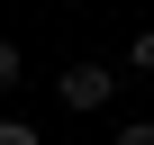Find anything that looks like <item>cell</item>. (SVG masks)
I'll return each mask as SVG.
<instances>
[{
	"instance_id": "obj_1",
	"label": "cell",
	"mask_w": 154,
	"mask_h": 145,
	"mask_svg": "<svg viewBox=\"0 0 154 145\" xmlns=\"http://www.w3.org/2000/svg\"><path fill=\"white\" fill-rule=\"evenodd\" d=\"M54 100L91 118V109H109V100H118V72H109V63H63V72H54Z\"/></svg>"
},
{
	"instance_id": "obj_2",
	"label": "cell",
	"mask_w": 154,
	"mask_h": 145,
	"mask_svg": "<svg viewBox=\"0 0 154 145\" xmlns=\"http://www.w3.org/2000/svg\"><path fill=\"white\" fill-rule=\"evenodd\" d=\"M18 82H27V63H18V45H9V36H0V100H9Z\"/></svg>"
},
{
	"instance_id": "obj_3",
	"label": "cell",
	"mask_w": 154,
	"mask_h": 145,
	"mask_svg": "<svg viewBox=\"0 0 154 145\" xmlns=\"http://www.w3.org/2000/svg\"><path fill=\"white\" fill-rule=\"evenodd\" d=\"M0 145H45V136H36L27 118H0Z\"/></svg>"
},
{
	"instance_id": "obj_4",
	"label": "cell",
	"mask_w": 154,
	"mask_h": 145,
	"mask_svg": "<svg viewBox=\"0 0 154 145\" xmlns=\"http://www.w3.org/2000/svg\"><path fill=\"white\" fill-rule=\"evenodd\" d=\"M127 63H136V72H154V27H136V45H127Z\"/></svg>"
},
{
	"instance_id": "obj_5",
	"label": "cell",
	"mask_w": 154,
	"mask_h": 145,
	"mask_svg": "<svg viewBox=\"0 0 154 145\" xmlns=\"http://www.w3.org/2000/svg\"><path fill=\"white\" fill-rule=\"evenodd\" d=\"M118 145H154V118H127V127H118Z\"/></svg>"
}]
</instances>
